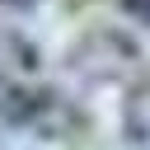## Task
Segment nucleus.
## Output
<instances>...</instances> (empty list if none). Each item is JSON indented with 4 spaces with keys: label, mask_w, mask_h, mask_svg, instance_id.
<instances>
[{
    "label": "nucleus",
    "mask_w": 150,
    "mask_h": 150,
    "mask_svg": "<svg viewBox=\"0 0 150 150\" xmlns=\"http://www.w3.org/2000/svg\"><path fill=\"white\" fill-rule=\"evenodd\" d=\"M122 9L131 19H141V23H150V0H122Z\"/></svg>",
    "instance_id": "1"
}]
</instances>
